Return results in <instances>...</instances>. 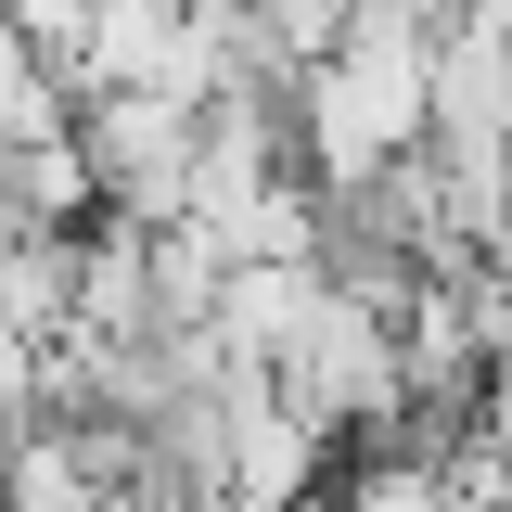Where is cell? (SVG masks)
Here are the masks:
<instances>
[{
  "instance_id": "cell-3",
  "label": "cell",
  "mask_w": 512,
  "mask_h": 512,
  "mask_svg": "<svg viewBox=\"0 0 512 512\" xmlns=\"http://www.w3.org/2000/svg\"><path fill=\"white\" fill-rule=\"evenodd\" d=\"M436 141L512 154V39L461 26V13H448V39H436Z\"/></svg>"
},
{
  "instance_id": "cell-2",
  "label": "cell",
  "mask_w": 512,
  "mask_h": 512,
  "mask_svg": "<svg viewBox=\"0 0 512 512\" xmlns=\"http://www.w3.org/2000/svg\"><path fill=\"white\" fill-rule=\"evenodd\" d=\"M77 154H90V180H103V218H128V231H180V218H192L205 116L154 103V90H103V103H77Z\"/></svg>"
},
{
  "instance_id": "cell-1",
  "label": "cell",
  "mask_w": 512,
  "mask_h": 512,
  "mask_svg": "<svg viewBox=\"0 0 512 512\" xmlns=\"http://www.w3.org/2000/svg\"><path fill=\"white\" fill-rule=\"evenodd\" d=\"M436 39L448 26H346V39L295 77V167H308L333 205L384 192L436 141Z\"/></svg>"
},
{
  "instance_id": "cell-4",
  "label": "cell",
  "mask_w": 512,
  "mask_h": 512,
  "mask_svg": "<svg viewBox=\"0 0 512 512\" xmlns=\"http://www.w3.org/2000/svg\"><path fill=\"white\" fill-rule=\"evenodd\" d=\"M333 512H461V487H448L436 448H359L346 487H333Z\"/></svg>"
}]
</instances>
